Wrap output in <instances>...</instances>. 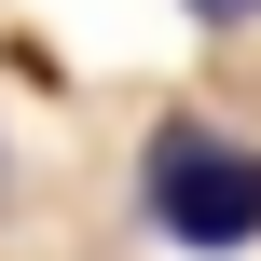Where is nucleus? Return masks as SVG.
Here are the masks:
<instances>
[{"label": "nucleus", "instance_id": "f257e3e1", "mask_svg": "<svg viewBox=\"0 0 261 261\" xmlns=\"http://www.w3.org/2000/svg\"><path fill=\"white\" fill-rule=\"evenodd\" d=\"M138 206H151L179 248H206V261L261 248V138H220V124L165 110L151 151H138Z\"/></svg>", "mask_w": 261, "mask_h": 261}, {"label": "nucleus", "instance_id": "f03ea898", "mask_svg": "<svg viewBox=\"0 0 261 261\" xmlns=\"http://www.w3.org/2000/svg\"><path fill=\"white\" fill-rule=\"evenodd\" d=\"M193 28H261V0H179Z\"/></svg>", "mask_w": 261, "mask_h": 261}]
</instances>
